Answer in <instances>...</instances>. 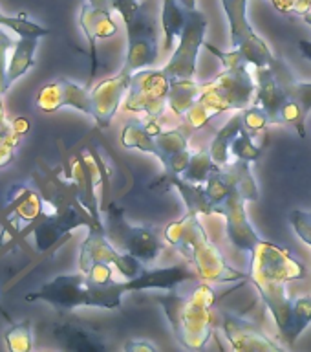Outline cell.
I'll use <instances>...</instances> for the list:
<instances>
[{
  "mask_svg": "<svg viewBox=\"0 0 311 352\" xmlns=\"http://www.w3.org/2000/svg\"><path fill=\"white\" fill-rule=\"evenodd\" d=\"M125 22L126 26V59L121 70L134 76L136 72L152 66L158 59V37H156V21L139 6L136 13H132Z\"/></svg>",
  "mask_w": 311,
  "mask_h": 352,
  "instance_id": "8",
  "label": "cell"
},
{
  "mask_svg": "<svg viewBox=\"0 0 311 352\" xmlns=\"http://www.w3.org/2000/svg\"><path fill=\"white\" fill-rule=\"evenodd\" d=\"M275 6V10L284 13V15H293L297 13V2L299 0H269Z\"/></svg>",
  "mask_w": 311,
  "mask_h": 352,
  "instance_id": "36",
  "label": "cell"
},
{
  "mask_svg": "<svg viewBox=\"0 0 311 352\" xmlns=\"http://www.w3.org/2000/svg\"><path fill=\"white\" fill-rule=\"evenodd\" d=\"M180 4L185 10H196V0H180Z\"/></svg>",
  "mask_w": 311,
  "mask_h": 352,
  "instance_id": "41",
  "label": "cell"
},
{
  "mask_svg": "<svg viewBox=\"0 0 311 352\" xmlns=\"http://www.w3.org/2000/svg\"><path fill=\"white\" fill-rule=\"evenodd\" d=\"M0 26L10 28L19 35V37H46L49 35V30L38 26L37 22H33L26 13H19V15H4L0 11Z\"/></svg>",
  "mask_w": 311,
  "mask_h": 352,
  "instance_id": "27",
  "label": "cell"
},
{
  "mask_svg": "<svg viewBox=\"0 0 311 352\" xmlns=\"http://www.w3.org/2000/svg\"><path fill=\"white\" fill-rule=\"evenodd\" d=\"M145 290L141 283V275L134 279L108 280L99 283L90 279L87 274H68L57 275L35 292H30L26 301H44L60 310H73L79 307L108 308L115 310L121 308L123 296L128 292Z\"/></svg>",
  "mask_w": 311,
  "mask_h": 352,
  "instance_id": "3",
  "label": "cell"
},
{
  "mask_svg": "<svg viewBox=\"0 0 311 352\" xmlns=\"http://www.w3.org/2000/svg\"><path fill=\"white\" fill-rule=\"evenodd\" d=\"M11 123H13V129H15L21 136L27 134V132H30V126H32L30 125V121L24 120V118H16V120H13Z\"/></svg>",
  "mask_w": 311,
  "mask_h": 352,
  "instance_id": "37",
  "label": "cell"
},
{
  "mask_svg": "<svg viewBox=\"0 0 311 352\" xmlns=\"http://www.w3.org/2000/svg\"><path fill=\"white\" fill-rule=\"evenodd\" d=\"M302 19H304V22H306V24H310L311 26V11L304 13V15H302Z\"/></svg>",
  "mask_w": 311,
  "mask_h": 352,
  "instance_id": "42",
  "label": "cell"
},
{
  "mask_svg": "<svg viewBox=\"0 0 311 352\" xmlns=\"http://www.w3.org/2000/svg\"><path fill=\"white\" fill-rule=\"evenodd\" d=\"M5 346L11 352H30L33 349V324L30 319L11 324L4 334Z\"/></svg>",
  "mask_w": 311,
  "mask_h": 352,
  "instance_id": "28",
  "label": "cell"
},
{
  "mask_svg": "<svg viewBox=\"0 0 311 352\" xmlns=\"http://www.w3.org/2000/svg\"><path fill=\"white\" fill-rule=\"evenodd\" d=\"M224 334L235 351L242 352H280L282 346L271 341L266 334H262L257 327L238 316H225Z\"/></svg>",
  "mask_w": 311,
  "mask_h": 352,
  "instance_id": "20",
  "label": "cell"
},
{
  "mask_svg": "<svg viewBox=\"0 0 311 352\" xmlns=\"http://www.w3.org/2000/svg\"><path fill=\"white\" fill-rule=\"evenodd\" d=\"M11 121L5 118V110H4V101H2V96H0V129L2 126H8Z\"/></svg>",
  "mask_w": 311,
  "mask_h": 352,
  "instance_id": "40",
  "label": "cell"
},
{
  "mask_svg": "<svg viewBox=\"0 0 311 352\" xmlns=\"http://www.w3.org/2000/svg\"><path fill=\"white\" fill-rule=\"evenodd\" d=\"M231 153L235 154L236 160L244 162H257L262 156V148L253 143V134L247 131L246 126L238 132V136L231 143Z\"/></svg>",
  "mask_w": 311,
  "mask_h": 352,
  "instance_id": "30",
  "label": "cell"
},
{
  "mask_svg": "<svg viewBox=\"0 0 311 352\" xmlns=\"http://www.w3.org/2000/svg\"><path fill=\"white\" fill-rule=\"evenodd\" d=\"M21 138V134L13 129V123L0 129V169L13 162L15 148Z\"/></svg>",
  "mask_w": 311,
  "mask_h": 352,
  "instance_id": "31",
  "label": "cell"
},
{
  "mask_svg": "<svg viewBox=\"0 0 311 352\" xmlns=\"http://www.w3.org/2000/svg\"><path fill=\"white\" fill-rule=\"evenodd\" d=\"M246 198L242 197L240 191H231L222 202L214 208V213L222 214L225 219V230L229 236L231 244L244 253H249L255 250L258 242L262 241L255 228L251 226L246 213Z\"/></svg>",
  "mask_w": 311,
  "mask_h": 352,
  "instance_id": "14",
  "label": "cell"
},
{
  "mask_svg": "<svg viewBox=\"0 0 311 352\" xmlns=\"http://www.w3.org/2000/svg\"><path fill=\"white\" fill-rule=\"evenodd\" d=\"M112 266L125 279H134L143 274V263L130 253H121L112 244L104 228H88V236L81 244L79 253V270L90 279L99 283L112 280Z\"/></svg>",
  "mask_w": 311,
  "mask_h": 352,
  "instance_id": "7",
  "label": "cell"
},
{
  "mask_svg": "<svg viewBox=\"0 0 311 352\" xmlns=\"http://www.w3.org/2000/svg\"><path fill=\"white\" fill-rule=\"evenodd\" d=\"M165 241L172 244L196 270L200 279L205 283H233L249 279V274H242L229 266L218 248L209 241L196 213H189L180 220L170 222L165 228Z\"/></svg>",
  "mask_w": 311,
  "mask_h": 352,
  "instance_id": "4",
  "label": "cell"
},
{
  "mask_svg": "<svg viewBox=\"0 0 311 352\" xmlns=\"http://www.w3.org/2000/svg\"><path fill=\"white\" fill-rule=\"evenodd\" d=\"M299 50H301L302 55H304V57H306V59L311 63V43L310 41H301V43H299Z\"/></svg>",
  "mask_w": 311,
  "mask_h": 352,
  "instance_id": "39",
  "label": "cell"
},
{
  "mask_svg": "<svg viewBox=\"0 0 311 352\" xmlns=\"http://www.w3.org/2000/svg\"><path fill=\"white\" fill-rule=\"evenodd\" d=\"M112 0H87L81 8L79 15V24H81L82 33L87 35L88 44H90V54H92V76L95 72V46L99 38L114 37L117 33V24L112 19L114 13ZM90 76V77H92Z\"/></svg>",
  "mask_w": 311,
  "mask_h": 352,
  "instance_id": "17",
  "label": "cell"
},
{
  "mask_svg": "<svg viewBox=\"0 0 311 352\" xmlns=\"http://www.w3.org/2000/svg\"><path fill=\"white\" fill-rule=\"evenodd\" d=\"M126 352H156V346L145 340H130L125 345Z\"/></svg>",
  "mask_w": 311,
  "mask_h": 352,
  "instance_id": "35",
  "label": "cell"
},
{
  "mask_svg": "<svg viewBox=\"0 0 311 352\" xmlns=\"http://www.w3.org/2000/svg\"><path fill=\"white\" fill-rule=\"evenodd\" d=\"M222 6H224L227 22H229L233 50H238L246 57L247 63L255 68L271 65L277 57L271 54L266 41L255 33L247 21V0H222Z\"/></svg>",
  "mask_w": 311,
  "mask_h": 352,
  "instance_id": "9",
  "label": "cell"
},
{
  "mask_svg": "<svg viewBox=\"0 0 311 352\" xmlns=\"http://www.w3.org/2000/svg\"><path fill=\"white\" fill-rule=\"evenodd\" d=\"M54 334L62 343V346L70 351L97 352L106 349V345L92 329L76 321H62L55 327Z\"/></svg>",
  "mask_w": 311,
  "mask_h": 352,
  "instance_id": "22",
  "label": "cell"
},
{
  "mask_svg": "<svg viewBox=\"0 0 311 352\" xmlns=\"http://www.w3.org/2000/svg\"><path fill=\"white\" fill-rule=\"evenodd\" d=\"M255 74H257V94H255L253 104L260 107L268 114L269 125H284L282 109L288 101V94L280 81L275 60L269 66L257 68Z\"/></svg>",
  "mask_w": 311,
  "mask_h": 352,
  "instance_id": "18",
  "label": "cell"
},
{
  "mask_svg": "<svg viewBox=\"0 0 311 352\" xmlns=\"http://www.w3.org/2000/svg\"><path fill=\"white\" fill-rule=\"evenodd\" d=\"M244 129V118H242V110L236 116H233L224 126L222 131L214 136L211 147H209V153L213 156V162L220 167L229 164V148L231 143L238 136V132Z\"/></svg>",
  "mask_w": 311,
  "mask_h": 352,
  "instance_id": "26",
  "label": "cell"
},
{
  "mask_svg": "<svg viewBox=\"0 0 311 352\" xmlns=\"http://www.w3.org/2000/svg\"><path fill=\"white\" fill-rule=\"evenodd\" d=\"M106 233L115 248H121L125 253H130L139 258L143 264L154 263L163 250V242L152 230L130 226L123 219V211L117 208L108 209Z\"/></svg>",
  "mask_w": 311,
  "mask_h": 352,
  "instance_id": "11",
  "label": "cell"
},
{
  "mask_svg": "<svg viewBox=\"0 0 311 352\" xmlns=\"http://www.w3.org/2000/svg\"><path fill=\"white\" fill-rule=\"evenodd\" d=\"M130 74L121 70L117 76L108 77L90 88V99H92L90 116L95 120L99 129H106L112 123V118L130 90Z\"/></svg>",
  "mask_w": 311,
  "mask_h": 352,
  "instance_id": "15",
  "label": "cell"
},
{
  "mask_svg": "<svg viewBox=\"0 0 311 352\" xmlns=\"http://www.w3.org/2000/svg\"><path fill=\"white\" fill-rule=\"evenodd\" d=\"M38 37H19L15 48L11 50L10 63H8V85H13L16 79H21L30 68L35 66V50H37Z\"/></svg>",
  "mask_w": 311,
  "mask_h": 352,
  "instance_id": "24",
  "label": "cell"
},
{
  "mask_svg": "<svg viewBox=\"0 0 311 352\" xmlns=\"http://www.w3.org/2000/svg\"><path fill=\"white\" fill-rule=\"evenodd\" d=\"M167 96L169 76L163 70H139L132 76L123 107L128 112H143L150 120H159L169 107Z\"/></svg>",
  "mask_w": 311,
  "mask_h": 352,
  "instance_id": "10",
  "label": "cell"
},
{
  "mask_svg": "<svg viewBox=\"0 0 311 352\" xmlns=\"http://www.w3.org/2000/svg\"><path fill=\"white\" fill-rule=\"evenodd\" d=\"M121 143L126 148H137L156 156L167 175H181L192 158L185 132L163 131L158 120L126 123L121 132Z\"/></svg>",
  "mask_w": 311,
  "mask_h": 352,
  "instance_id": "6",
  "label": "cell"
},
{
  "mask_svg": "<svg viewBox=\"0 0 311 352\" xmlns=\"http://www.w3.org/2000/svg\"><path fill=\"white\" fill-rule=\"evenodd\" d=\"M216 294L203 283L192 292L191 296H178L169 290L165 296H156L165 316L169 319L174 338L189 351H202L213 334L214 318L213 310L216 305Z\"/></svg>",
  "mask_w": 311,
  "mask_h": 352,
  "instance_id": "5",
  "label": "cell"
},
{
  "mask_svg": "<svg viewBox=\"0 0 311 352\" xmlns=\"http://www.w3.org/2000/svg\"><path fill=\"white\" fill-rule=\"evenodd\" d=\"M311 8V0H299L297 2V15H304Z\"/></svg>",
  "mask_w": 311,
  "mask_h": 352,
  "instance_id": "38",
  "label": "cell"
},
{
  "mask_svg": "<svg viewBox=\"0 0 311 352\" xmlns=\"http://www.w3.org/2000/svg\"><path fill=\"white\" fill-rule=\"evenodd\" d=\"M13 48H15V41H13V38L2 30V26H0V96H4V94L10 90L5 72H8V63H10L8 54H10V50Z\"/></svg>",
  "mask_w": 311,
  "mask_h": 352,
  "instance_id": "33",
  "label": "cell"
},
{
  "mask_svg": "<svg viewBox=\"0 0 311 352\" xmlns=\"http://www.w3.org/2000/svg\"><path fill=\"white\" fill-rule=\"evenodd\" d=\"M306 275L304 264L286 248L260 241L251 252L249 280L257 286L264 305L273 316L279 336L290 346L311 323V297L291 299L286 285Z\"/></svg>",
  "mask_w": 311,
  "mask_h": 352,
  "instance_id": "1",
  "label": "cell"
},
{
  "mask_svg": "<svg viewBox=\"0 0 311 352\" xmlns=\"http://www.w3.org/2000/svg\"><path fill=\"white\" fill-rule=\"evenodd\" d=\"M152 187H161V189L176 187V189L180 191L189 213L205 214V217H207V214H214V206L207 198L205 187L200 186V184H194V182L183 180L180 175H167V173H165L163 178L159 182H156Z\"/></svg>",
  "mask_w": 311,
  "mask_h": 352,
  "instance_id": "21",
  "label": "cell"
},
{
  "mask_svg": "<svg viewBox=\"0 0 311 352\" xmlns=\"http://www.w3.org/2000/svg\"><path fill=\"white\" fill-rule=\"evenodd\" d=\"M242 118H244V126L251 132L253 136H257L258 132H262L269 125L268 114L257 104H251V107L242 110Z\"/></svg>",
  "mask_w": 311,
  "mask_h": 352,
  "instance_id": "32",
  "label": "cell"
},
{
  "mask_svg": "<svg viewBox=\"0 0 311 352\" xmlns=\"http://www.w3.org/2000/svg\"><path fill=\"white\" fill-rule=\"evenodd\" d=\"M187 13L189 10L180 4V0H163V11H161V24H163L165 33L163 52H170L176 38H180L185 28Z\"/></svg>",
  "mask_w": 311,
  "mask_h": 352,
  "instance_id": "25",
  "label": "cell"
},
{
  "mask_svg": "<svg viewBox=\"0 0 311 352\" xmlns=\"http://www.w3.org/2000/svg\"><path fill=\"white\" fill-rule=\"evenodd\" d=\"M81 110L90 116L92 112V99H90V88L81 87L70 79H55L41 88L37 94V109L43 112H57L60 109Z\"/></svg>",
  "mask_w": 311,
  "mask_h": 352,
  "instance_id": "16",
  "label": "cell"
},
{
  "mask_svg": "<svg viewBox=\"0 0 311 352\" xmlns=\"http://www.w3.org/2000/svg\"><path fill=\"white\" fill-rule=\"evenodd\" d=\"M235 189L242 192L246 202L258 200V186L249 169V162L238 160L235 164H227L224 167L214 165L207 178V186H205L207 198L214 208Z\"/></svg>",
  "mask_w": 311,
  "mask_h": 352,
  "instance_id": "13",
  "label": "cell"
},
{
  "mask_svg": "<svg viewBox=\"0 0 311 352\" xmlns=\"http://www.w3.org/2000/svg\"><path fill=\"white\" fill-rule=\"evenodd\" d=\"M207 52L222 60L224 72L214 77L213 81L203 85L200 98L187 110V121L192 129H203L214 116L227 110H244L257 94V82L249 72V63L238 52H222L213 44H203Z\"/></svg>",
  "mask_w": 311,
  "mask_h": 352,
  "instance_id": "2",
  "label": "cell"
},
{
  "mask_svg": "<svg viewBox=\"0 0 311 352\" xmlns=\"http://www.w3.org/2000/svg\"><path fill=\"white\" fill-rule=\"evenodd\" d=\"M214 165L216 164L213 162V156L209 153V148H203V151H198V153L192 154L187 169L180 176L183 180L194 182V184H203V182H207Z\"/></svg>",
  "mask_w": 311,
  "mask_h": 352,
  "instance_id": "29",
  "label": "cell"
},
{
  "mask_svg": "<svg viewBox=\"0 0 311 352\" xmlns=\"http://www.w3.org/2000/svg\"><path fill=\"white\" fill-rule=\"evenodd\" d=\"M5 202L10 206L8 224L15 231L26 230L44 213L43 192L33 189L30 184H16L11 187Z\"/></svg>",
  "mask_w": 311,
  "mask_h": 352,
  "instance_id": "19",
  "label": "cell"
},
{
  "mask_svg": "<svg viewBox=\"0 0 311 352\" xmlns=\"http://www.w3.org/2000/svg\"><path fill=\"white\" fill-rule=\"evenodd\" d=\"M205 30H207V19L203 16V13H200L198 10H189L185 28L178 38L180 44L163 68L167 76L192 79V76L196 74L198 54H200V48L205 44L203 43Z\"/></svg>",
  "mask_w": 311,
  "mask_h": 352,
  "instance_id": "12",
  "label": "cell"
},
{
  "mask_svg": "<svg viewBox=\"0 0 311 352\" xmlns=\"http://www.w3.org/2000/svg\"><path fill=\"white\" fill-rule=\"evenodd\" d=\"M203 90V85H198L192 79H183V77H169V96L167 103L170 110L178 118H185L187 110L191 109L194 101L200 98Z\"/></svg>",
  "mask_w": 311,
  "mask_h": 352,
  "instance_id": "23",
  "label": "cell"
},
{
  "mask_svg": "<svg viewBox=\"0 0 311 352\" xmlns=\"http://www.w3.org/2000/svg\"><path fill=\"white\" fill-rule=\"evenodd\" d=\"M290 222L291 226H293V230H295L297 235L301 236L308 246H311V213L310 211L295 209V211L290 214Z\"/></svg>",
  "mask_w": 311,
  "mask_h": 352,
  "instance_id": "34",
  "label": "cell"
}]
</instances>
